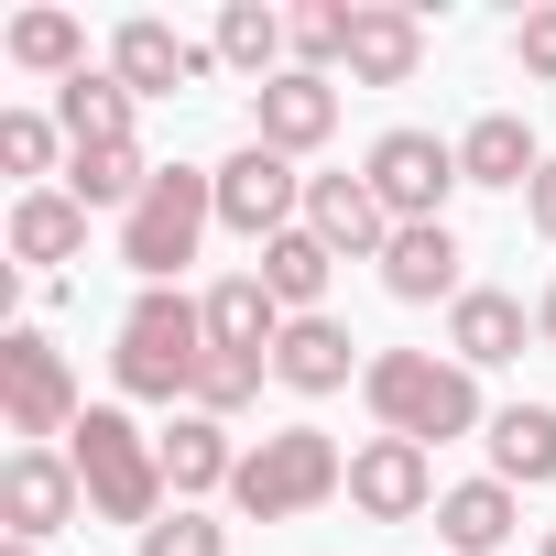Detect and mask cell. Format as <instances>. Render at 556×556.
Segmentation results:
<instances>
[{
	"label": "cell",
	"instance_id": "1",
	"mask_svg": "<svg viewBox=\"0 0 556 556\" xmlns=\"http://www.w3.org/2000/svg\"><path fill=\"white\" fill-rule=\"evenodd\" d=\"M197 371H207V306L175 295V285H142L131 317H121V350H110V382L131 404H197Z\"/></svg>",
	"mask_w": 556,
	"mask_h": 556
},
{
	"label": "cell",
	"instance_id": "2",
	"mask_svg": "<svg viewBox=\"0 0 556 556\" xmlns=\"http://www.w3.org/2000/svg\"><path fill=\"white\" fill-rule=\"evenodd\" d=\"M361 393H371L382 437H415V447H447V437H480V426H491V415H480V371H458V361H437V350H371Z\"/></svg>",
	"mask_w": 556,
	"mask_h": 556
},
{
	"label": "cell",
	"instance_id": "3",
	"mask_svg": "<svg viewBox=\"0 0 556 556\" xmlns=\"http://www.w3.org/2000/svg\"><path fill=\"white\" fill-rule=\"evenodd\" d=\"M66 458H77V480H88V513H110V523H131V534H153L175 502V480H164V447L121 415V404H88L77 415V437H66Z\"/></svg>",
	"mask_w": 556,
	"mask_h": 556
},
{
	"label": "cell",
	"instance_id": "4",
	"mask_svg": "<svg viewBox=\"0 0 556 556\" xmlns=\"http://www.w3.org/2000/svg\"><path fill=\"white\" fill-rule=\"evenodd\" d=\"M339 491H350V458H339L328 426H273V437L240 447L229 513H251V523H295V513H317V502H339Z\"/></svg>",
	"mask_w": 556,
	"mask_h": 556
},
{
	"label": "cell",
	"instance_id": "5",
	"mask_svg": "<svg viewBox=\"0 0 556 556\" xmlns=\"http://www.w3.org/2000/svg\"><path fill=\"white\" fill-rule=\"evenodd\" d=\"M207 229H218V175H197V164H153L142 207L121 218V262L142 273V285H175V273L197 262Z\"/></svg>",
	"mask_w": 556,
	"mask_h": 556
},
{
	"label": "cell",
	"instance_id": "6",
	"mask_svg": "<svg viewBox=\"0 0 556 556\" xmlns=\"http://www.w3.org/2000/svg\"><path fill=\"white\" fill-rule=\"evenodd\" d=\"M0 415H12V437L23 447H55V437H77V371H66V350L45 339V328H0Z\"/></svg>",
	"mask_w": 556,
	"mask_h": 556
},
{
	"label": "cell",
	"instance_id": "7",
	"mask_svg": "<svg viewBox=\"0 0 556 556\" xmlns=\"http://www.w3.org/2000/svg\"><path fill=\"white\" fill-rule=\"evenodd\" d=\"M218 229H240L251 251L285 240V229H306V175H295V153L240 142V153L218 164Z\"/></svg>",
	"mask_w": 556,
	"mask_h": 556
},
{
	"label": "cell",
	"instance_id": "8",
	"mask_svg": "<svg viewBox=\"0 0 556 556\" xmlns=\"http://www.w3.org/2000/svg\"><path fill=\"white\" fill-rule=\"evenodd\" d=\"M361 175H371V197L393 207V229H426V218H447V197L469 186V175H458V142H437V131H382Z\"/></svg>",
	"mask_w": 556,
	"mask_h": 556
},
{
	"label": "cell",
	"instance_id": "9",
	"mask_svg": "<svg viewBox=\"0 0 556 556\" xmlns=\"http://www.w3.org/2000/svg\"><path fill=\"white\" fill-rule=\"evenodd\" d=\"M77 502H88V480H77V458H66V447H12V458H0V523H12V545L66 534V523H77Z\"/></svg>",
	"mask_w": 556,
	"mask_h": 556
},
{
	"label": "cell",
	"instance_id": "10",
	"mask_svg": "<svg viewBox=\"0 0 556 556\" xmlns=\"http://www.w3.org/2000/svg\"><path fill=\"white\" fill-rule=\"evenodd\" d=\"M218 66V45H197V34H175V23H153V12H131L121 34H110V77L131 88V99H175V88H197Z\"/></svg>",
	"mask_w": 556,
	"mask_h": 556
},
{
	"label": "cell",
	"instance_id": "11",
	"mask_svg": "<svg viewBox=\"0 0 556 556\" xmlns=\"http://www.w3.org/2000/svg\"><path fill=\"white\" fill-rule=\"evenodd\" d=\"M306 229L339 262H382L393 251V207L371 197V175H306Z\"/></svg>",
	"mask_w": 556,
	"mask_h": 556
},
{
	"label": "cell",
	"instance_id": "12",
	"mask_svg": "<svg viewBox=\"0 0 556 556\" xmlns=\"http://www.w3.org/2000/svg\"><path fill=\"white\" fill-rule=\"evenodd\" d=\"M350 502H361L371 523H415V513L437 502L426 447H415V437H371V447H350Z\"/></svg>",
	"mask_w": 556,
	"mask_h": 556
},
{
	"label": "cell",
	"instance_id": "13",
	"mask_svg": "<svg viewBox=\"0 0 556 556\" xmlns=\"http://www.w3.org/2000/svg\"><path fill=\"white\" fill-rule=\"evenodd\" d=\"M328 131H339V88H328V77L285 66L273 88H251V142H273V153H317Z\"/></svg>",
	"mask_w": 556,
	"mask_h": 556
},
{
	"label": "cell",
	"instance_id": "14",
	"mask_svg": "<svg viewBox=\"0 0 556 556\" xmlns=\"http://www.w3.org/2000/svg\"><path fill=\"white\" fill-rule=\"evenodd\" d=\"M426 66V23L404 0H350V77L361 88H415Z\"/></svg>",
	"mask_w": 556,
	"mask_h": 556
},
{
	"label": "cell",
	"instance_id": "15",
	"mask_svg": "<svg viewBox=\"0 0 556 556\" xmlns=\"http://www.w3.org/2000/svg\"><path fill=\"white\" fill-rule=\"evenodd\" d=\"M197 306H207V350L218 361H273V339H285V306H273L262 273H218Z\"/></svg>",
	"mask_w": 556,
	"mask_h": 556
},
{
	"label": "cell",
	"instance_id": "16",
	"mask_svg": "<svg viewBox=\"0 0 556 556\" xmlns=\"http://www.w3.org/2000/svg\"><path fill=\"white\" fill-rule=\"evenodd\" d=\"M350 371H371V361H361V339H350L339 317H285V339H273V382H285V393L317 404V393H339Z\"/></svg>",
	"mask_w": 556,
	"mask_h": 556
},
{
	"label": "cell",
	"instance_id": "17",
	"mask_svg": "<svg viewBox=\"0 0 556 556\" xmlns=\"http://www.w3.org/2000/svg\"><path fill=\"white\" fill-rule=\"evenodd\" d=\"M523 295H502V285H469L458 306H447V361L458 371H502V361H523Z\"/></svg>",
	"mask_w": 556,
	"mask_h": 556
},
{
	"label": "cell",
	"instance_id": "18",
	"mask_svg": "<svg viewBox=\"0 0 556 556\" xmlns=\"http://www.w3.org/2000/svg\"><path fill=\"white\" fill-rule=\"evenodd\" d=\"M458 262H469V251H458V229H447V218H426V229H393L382 285H393L404 306H437V295L458 306V295H469V285H458Z\"/></svg>",
	"mask_w": 556,
	"mask_h": 556
},
{
	"label": "cell",
	"instance_id": "19",
	"mask_svg": "<svg viewBox=\"0 0 556 556\" xmlns=\"http://www.w3.org/2000/svg\"><path fill=\"white\" fill-rule=\"evenodd\" d=\"M458 175H469V186H513V197H523V186L545 175V142L523 131V110H480V121L458 131Z\"/></svg>",
	"mask_w": 556,
	"mask_h": 556
},
{
	"label": "cell",
	"instance_id": "20",
	"mask_svg": "<svg viewBox=\"0 0 556 556\" xmlns=\"http://www.w3.org/2000/svg\"><path fill=\"white\" fill-rule=\"evenodd\" d=\"M153 447H164V480H175V502H207V491H229V480H240V447H229V426H218V415H197V404H186V415H175Z\"/></svg>",
	"mask_w": 556,
	"mask_h": 556
},
{
	"label": "cell",
	"instance_id": "21",
	"mask_svg": "<svg viewBox=\"0 0 556 556\" xmlns=\"http://www.w3.org/2000/svg\"><path fill=\"white\" fill-rule=\"evenodd\" d=\"M437 534H447V556H502V545L523 534L513 480H458V491H437Z\"/></svg>",
	"mask_w": 556,
	"mask_h": 556
},
{
	"label": "cell",
	"instance_id": "22",
	"mask_svg": "<svg viewBox=\"0 0 556 556\" xmlns=\"http://www.w3.org/2000/svg\"><path fill=\"white\" fill-rule=\"evenodd\" d=\"M0 240H12V262H77L88 251V207L66 186H23L12 218H0Z\"/></svg>",
	"mask_w": 556,
	"mask_h": 556
},
{
	"label": "cell",
	"instance_id": "23",
	"mask_svg": "<svg viewBox=\"0 0 556 556\" xmlns=\"http://www.w3.org/2000/svg\"><path fill=\"white\" fill-rule=\"evenodd\" d=\"M207 45H218V66H229V77L273 88V77H285V55H295V12H262V0H229Z\"/></svg>",
	"mask_w": 556,
	"mask_h": 556
},
{
	"label": "cell",
	"instance_id": "24",
	"mask_svg": "<svg viewBox=\"0 0 556 556\" xmlns=\"http://www.w3.org/2000/svg\"><path fill=\"white\" fill-rule=\"evenodd\" d=\"M480 437H491V480H513V491L556 480V404H502Z\"/></svg>",
	"mask_w": 556,
	"mask_h": 556
},
{
	"label": "cell",
	"instance_id": "25",
	"mask_svg": "<svg viewBox=\"0 0 556 556\" xmlns=\"http://www.w3.org/2000/svg\"><path fill=\"white\" fill-rule=\"evenodd\" d=\"M328 273H339V251H328L317 229L262 240V285H273V306H285V317H328Z\"/></svg>",
	"mask_w": 556,
	"mask_h": 556
},
{
	"label": "cell",
	"instance_id": "26",
	"mask_svg": "<svg viewBox=\"0 0 556 556\" xmlns=\"http://www.w3.org/2000/svg\"><path fill=\"white\" fill-rule=\"evenodd\" d=\"M0 55H12L23 77H88V23L77 12H12V34H0Z\"/></svg>",
	"mask_w": 556,
	"mask_h": 556
},
{
	"label": "cell",
	"instance_id": "27",
	"mask_svg": "<svg viewBox=\"0 0 556 556\" xmlns=\"http://www.w3.org/2000/svg\"><path fill=\"white\" fill-rule=\"evenodd\" d=\"M131 110H142V99H131L121 77H99V66L55 88V121H66V153H88V142H142V131H131Z\"/></svg>",
	"mask_w": 556,
	"mask_h": 556
},
{
	"label": "cell",
	"instance_id": "28",
	"mask_svg": "<svg viewBox=\"0 0 556 556\" xmlns=\"http://www.w3.org/2000/svg\"><path fill=\"white\" fill-rule=\"evenodd\" d=\"M142 186H153V164H142V142H88V153H66V197L77 207H142Z\"/></svg>",
	"mask_w": 556,
	"mask_h": 556
},
{
	"label": "cell",
	"instance_id": "29",
	"mask_svg": "<svg viewBox=\"0 0 556 556\" xmlns=\"http://www.w3.org/2000/svg\"><path fill=\"white\" fill-rule=\"evenodd\" d=\"M55 142H66V121H45V110H0V164H12V175H55Z\"/></svg>",
	"mask_w": 556,
	"mask_h": 556
},
{
	"label": "cell",
	"instance_id": "30",
	"mask_svg": "<svg viewBox=\"0 0 556 556\" xmlns=\"http://www.w3.org/2000/svg\"><path fill=\"white\" fill-rule=\"evenodd\" d=\"M295 66H306V77L350 66V0H317V12H295Z\"/></svg>",
	"mask_w": 556,
	"mask_h": 556
},
{
	"label": "cell",
	"instance_id": "31",
	"mask_svg": "<svg viewBox=\"0 0 556 556\" xmlns=\"http://www.w3.org/2000/svg\"><path fill=\"white\" fill-rule=\"evenodd\" d=\"M262 371H273V361H218V350H207V371H197V415H218V426H229V415L262 393Z\"/></svg>",
	"mask_w": 556,
	"mask_h": 556
},
{
	"label": "cell",
	"instance_id": "32",
	"mask_svg": "<svg viewBox=\"0 0 556 556\" xmlns=\"http://www.w3.org/2000/svg\"><path fill=\"white\" fill-rule=\"evenodd\" d=\"M142 556H229V523H207L197 502H175V513L142 534Z\"/></svg>",
	"mask_w": 556,
	"mask_h": 556
},
{
	"label": "cell",
	"instance_id": "33",
	"mask_svg": "<svg viewBox=\"0 0 556 556\" xmlns=\"http://www.w3.org/2000/svg\"><path fill=\"white\" fill-rule=\"evenodd\" d=\"M513 66H523L534 88H556V0H545V12H523V23H513Z\"/></svg>",
	"mask_w": 556,
	"mask_h": 556
},
{
	"label": "cell",
	"instance_id": "34",
	"mask_svg": "<svg viewBox=\"0 0 556 556\" xmlns=\"http://www.w3.org/2000/svg\"><path fill=\"white\" fill-rule=\"evenodd\" d=\"M523 218H534V229H545V240H556V153H545V175H534V186H523Z\"/></svg>",
	"mask_w": 556,
	"mask_h": 556
},
{
	"label": "cell",
	"instance_id": "35",
	"mask_svg": "<svg viewBox=\"0 0 556 556\" xmlns=\"http://www.w3.org/2000/svg\"><path fill=\"white\" fill-rule=\"evenodd\" d=\"M534 339H545V350H556V285H545V295H534Z\"/></svg>",
	"mask_w": 556,
	"mask_h": 556
},
{
	"label": "cell",
	"instance_id": "36",
	"mask_svg": "<svg viewBox=\"0 0 556 556\" xmlns=\"http://www.w3.org/2000/svg\"><path fill=\"white\" fill-rule=\"evenodd\" d=\"M0 556H45V545H0Z\"/></svg>",
	"mask_w": 556,
	"mask_h": 556
},
{
	"label": "cell",
	"instance_id": "37",
	"mask_svg": "<svg viewBox=\"0 0 556 556\" xmlns=\"http://www.w3.org/2000/svg\"><path fill=\"white\" fill-rule=\"evenodd\" d=\"M534 556H556V523H545V545H534Z\"/></svg>",
	"mask_w": 556,
	"mask_h": 556
}]
</instances>
